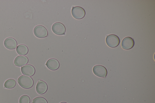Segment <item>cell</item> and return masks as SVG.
<instances>
[{
    "label": "cell",
    "mask_w": 155,
    "mask_h": 103,
    "mask_svg": "<svg viewBox=\"0 0 155 103\" xmlns=\"http://www.w3.org/2000/svg\"><path fill=\"white\" fill-rule=\"evenodd\" d=\"M46 65L49 69L54 71L59 68L60 64L57 60L54 58H51L47 61Z\"/></svg>",
    "instance_id": "7c38bea8"
},
{
    "label": "cell",
    "mask_w": 155,
    "mask_h": 103,
    "mask_svg": "<svg viewBox=\"0 0 155 103\" xmlns=\"http://www.w3.org/2000/svg\"><path fill=\"white\" fill-rule=\"evenodd\" d=\"M35 35L39 38H43L48 36V33L46 28L44 26L38 25L35 26L34 29Z\"/></svg>",
    "instance_id": "3957f363"
},
{
    "label": "cell",
    "mask_w": 155,
    "mask_h": 103,
    "mask_svg": "<svg viewBox=\"0 0 155 103\" xmlns=\"http://www.w3.org/2000/svg\"><path fill=\"white\" fill-rule=\"evenodd\" d=\"M134 44V42L132 38L130 37H126L122 40L121 47L124 50H128L133 47Z\"/></svg>",
    "instance_id": "ba28073f"
},
{
    "label": "cell",
    "mask_w": 155,
    "mask_h": 103,
    "mask_svg": "<svg viewBox=\"0 0 155 103\" xmlns=\"http://www.w3.org/2000/svg\"><path fill=\"white\" fill-rule=\"evenodd\" d=\"M94 74L96 76L105 78L107 75V70L103 66L97 65L94 66L93 69Z\"/></svg>",
    "instance_id": "8992f818"
},
{
    "label": "cell",
    "mask_w": 155,
    "mask_h": 103,
    "mask_svg": "<svg viewBox=\"0 0 155 103\" xmlns=\"http://www.w3.org/2000/svg\"><path fill=\"white\" fill-rule=\"evenodd\" d=\"M16 84V82L15 79H10L5 81L4 84V86L6 89H11L15 87Z\"/></svg>",
    "instance_id": "5bb4252c"
},
{
    "label": "cell",
    "mask_w": 155,
    "mask_h": 103,
    "mask_svg": "<svg viewBox=\"0 0 155 103\" xmlns=\"http://www.w3.org/2000/svg\"><path fill=\"white\" fill-rule=\"evenodd\" d=\"M28 62V59L27 56L19 55L15 58L14 63L15 66L20 67L27 64Z\"/></svg>",
    "instance_id": "8fae6325"
},
{
    "label": "cell",
    "mask_w": 155,
    "mask_h": 103,
    "mask_svg": "<svg viewBox=\"0 0 155 103\" xmlns=\"http://www.w3.org/2000/svg\"><path fill=\"white\" fill-rule=\"evenodd\" d=\"M52 30L55 34L59 35L65 34L66 32L65 26L60 22L54 23L52 26Z\"/></svg>",
    "instance_id": "5b68a950"
},
{
    "label": "cell",
    "mask_w": 155,
    "mask_h": 103,
    "mask_svg": "<svg viewBox=\"0 0 155 103\" xmlns=\"http://www.w3.org/2000/svg\"><path fill=\"white\" fill-rule=\"evenodd\" d=\"M18 82L21 87L25 89H30L34 85V81L32 78L25 75L21 76L18 78Z\"/></svg>",
    "instance_id": "6da1fadb"
},
{
    "label": "cell",
    "mask_w": 155,
    "mask_h": 103,
    "mask_svg": "<svg viewBox=\"0 0 155 103\" xmlns=\"http://www.w3.org/2000/svg\"><path fill=\"white\" fill-rule=\"evenodd\" d=\"M30 102L29 97L26 95L22 96L19 100V103H30Z\"/></svg>",
    "instance_id": "2e32d148"
},
{
    "label": "cell",
    "mask_w": 155,
    "mask_h": 103,
    "mask_svg": "<svg viewBox=\"0 0 155 103\" xmlns=\"http://www.w3.org/2000/svg\"><path fill=\"white\" fill-rule=\"evenodd\" d=\"M48 89V85L45 82L42 80L38 81L36 85V90L38 94L42 95L45 94Z\"/></svg>",
    "instance_id": "9c48e42d"
},
{
    "label": "cell",
    "mask_w": 155,
    "mask_h": 103,
    "mask_svg": "<svg viewBox=\"0 0 155 103\" xmlns=\"http://www.w3.org/2000/svg\"><path fill=\"white\" fill-rule=\"evenodd\" d=\"M32 103H48V102L45 98L41 97H38L33 100Z\"/></svg>",
    "instance_id": "9a60e30c"
},
{
    "label": "cell",
    "mask_w": 155,
    "mask_h": 103,
    "mask_svg": "<svg viewBox=\"0 0 155 103\" xmlns=\"http://www.w3.org/2000/svg\"><path fill=\"white\" fill-rule=\"evenodd\" d=\"M71 14L75 18L81 19L84 17L85 11L84 9L81 7L74 6L72 8Z\"/></svg>",
    "instance_id": "277c9868"
},
{
    "label": "cell",
    "mask_w": 155,
    "mask_h": 103,
    "mask_svg": "<svg viewBox=\"0 0 155 103\" xmlns=\"http://www.w3.org/2000/svg\"><path fill=\"white\" fill-rule=\"evenodd\" d=\"M16 50L18 54L21 55H25L28 53V49L26 46L21 44L17 46Z\"/></svg>",
    "instance_id": "4fadbf2b"
},
{
    "label": "cell",
    "mask_w": 155,
    "mask_h": 103,
    "mask_svg": "<svg viewBox=\"0 0 155 103\" xmlns=\"http://www.w3.org/2000/svg\"><path fill=\"white\" fill-rule=\"evenodd\" d=\"M5 47L9 50H13L16 48L17 43L16 40L14 38L9 37L6 38L4 41Z\"/></svg>",
    "instance_id": "30bf717a"
},
{
    "label": "cell",
    "mask_w": 155,
    "mask_h": 103,
    "mask_svg": "<svg viewBox=\"0 0 155 103\" xmlns=\"http://www.w3.org/2000/svg\"><path fill=\"white\" fill-rule=\"evenodd\" d=\"M106 42L109 47L114 48L119 45L120 40L117 36L112 34L107 36L106 38Z\"/></svg>",
    "instance_id": "7a4b0ae2"
},
{
    "label": "cell",
    "mask_w": 155,
    "mask_h": 103,
    "mask_svg": "<svg viewBox=\"0 0 155 103\" xmlns=\"http://www.w3.org/2000/svg\"><path fill=\"white\" fill-rule=\"evenodd\" d=\"M60 103H67L65 102H60Z\"/></svg>",
    "instance_id": "e0dca14e"
},
{
    "label": "cell",
    "mask_w": 155,
    "mask_h": 103,
    "mask_svg": "<svg viewBox=\"0 0 155 103\" xmlns=\"http://www.w3.org/2000/svg\"><path fill=\"white\" fill-rule=\"evenodd\" d=\"M21 71L23 75L29 76H33L35 71V67L30 64H27L21 67Z\"/></svg>",
    "instance_id": "52a82bcc"
}]
</instances>
